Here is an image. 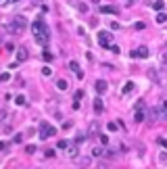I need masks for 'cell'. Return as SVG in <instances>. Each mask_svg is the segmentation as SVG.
<instances>
[{
    "label": "cell",
    "instance_id": "obj_25",
    "mask_svg": "<svg viewBox=\"0 0 167 169\" xmlns=\"http://www.w3.org/2000/svg\"><path fill=\"white\" fill-rule=\"evenodd\" d=\"M42 56H44V61H52V52H48V50H44Z\"/></svg>",
    "mask_w": 167,
    "mask_h": 169
},
{
    "label": "cell",
    "instance_id": "obj_35",
    "mask_svg": "<svg viewBox=\"0 0 167 169\" xmlns=\"http://www.w3.org/2000/svg\"><path fill=\"white\" fill-rule=\"evenodd\" d=\"M96 169H107V163H98V167Z\"/></svg>",
    "mask_w": 167,
    "mask_h": 169
},
{
    "label": "cell",
    "instance_id": "obj_40",
    "mask_svg": "<svg viewBox=\"0 0 167 169\" xmlns=\"http://www.w3.org/2000/svg\"><path fill=\"white\" fill-rule=\"evenodd\" d=\"M0 44H2V38H0Z\"/></svg>",
    "mask_w": 167,
    "mask_h": 169
},
{
    "label": "cell",
    "instance_id": "obj_16",
    "mask_svg": "<svg viewBox=\"0 0 167 169\" xmlns=\"http://www.w3.org/2000/svg\"><path fill=\"white\" fill-rule=\"evenodd\" d=\"M71 2H73V4L82 11V13H86V11H88V6H86V4H82V2H77V0H71Z\"/></svg>",
    "mask_w": 167,
    "mask_h": 169
},
{
    "label": "cell",
    "instance_id": "obj_7",
    "mask_svg": "<svg viewBox=\"0 0 167 169\" xmlns=\"http://www.w3.org/2000/svg\"><path fill=\"white\" fill-rule=\"evenodd\" d=\"M27 56H29L27 48H19V50H17V63H23V61H27Z\"/></svg>",
    "mask_w": 167,
    "mask_h": 169
},
{
    "label": "cell",
    "instance_id": "obj_32",
    "mask_svg": "<svg viewBox=\"0 0 167 169\" xmlns=\"http://www.w3.org/2000/svg\"><path fill=\"white\" fill-rule=\"evenodd\" d=\"M82 96H84V92H82V90H77V92H75V100H80Z\"/></svg>",
    "mask_w": 167,
    "mask_h": 169
},
{
    "label": "cell",
    "instance_id": "obj_12",
    "mask_svg": "<svg viewBox=\"0 0 167 169\" xmlns=\"http://www.w3.org/2000/svg\"><path fill=\"white\" fill-rule=\"evenodd\" d=\"M94 111H96L98 115L105 111V104H102V100H100V98H96V100H94Z\"/></svg>",
    "mask_w": 167,
    "mask_h": 169
},
{
    "label": "cell",
    "instance_id": "obj_38",
    "mask_svg": "<svg viewBox=\"0 0 167 169\" xmlns=\"http://www.w3.org/2000/svg\"><path fill=\"white\" fill-rule=\"evenodd\" d=\"M92 2H94V4H98V2H100V0H92Z\"/></svg>",
    "mask_w": 167,
    "mask_h": 169
},
{
    "label": "cell",
    "instance_id": "obj_23",
    "mask_svg": "<svg viewBox=\"0 0 167 169\" xmlns=\"http://www.w3.org/2000/svg\"><path fill=\"white\" fill-rule=\"evenodd\" d=\"M25 152H27V155H34V152H36V146H34V144L25 146Z\"/></svg>",
    "mask_w": 167,
    "mask_h": 169
},
{
    "label": "cell",
    "instance_id": "obj_10",
    "mask_svg": "<svg viewBox=\"0 0 167 169\" xmlns=\"http://www.w3.org/2000/svg\"><path fill=\"white\" fill-rule=\"evenodd\" d=\"M69 69H71V71H73V73H75V75H77V77H80V80H82V77H84L82 69H80V65H77V63H75V61H71V63H69Z\"/></svg>",
    "mask_w": 167,
    "mask_h": 169
},
{
    "label": "cell",
    "instance_id": "obj_11",
    "mask_svg": "<svg viewBox=\"0 0 167 169\" xmlns=\"http://www.w3.org/2000/svg\"><path fill=\"white\" fill-rule=\"evenodd\" d=\"M155 19H157V23H159V25H163V23H167V13H163V11H159Z\"/></svg>",
    "mask_w": 167,
    "mask_h": 169
},
{
    "label": "cell",
    "instance_id": "obj_26",
    "mask_svg": "<svg viewBox=\"0 0 167 169\" xmlns=\"http://www.w3.org/2000/svg\"><path fill=\"white\" fill-rule=\"evenodd\" d=\"M50 73H52V69H50V67H44V69H42V75H46V77H48Z\"/></svg>",
    "mask_w": 167,
    "mask_h": 169
},
{
    "label": "cell",
    "instance_id": "obj_2",
    "mask_svg": "<svg viewBox=\"0 0 167 169\" xmlns=\"http://www.w3.org/2000/svg\"><path fill=\"white\" fill-rule=\"evenodd\" d=\"M25 25H27V19L19 15V17H15V21H13V23H8V25H6V29H8L11 34H21V32L25 29Z\"/></svg>",
    "mask_w": 167,
    "mask_h": 169
},
{
    "label": "cell",
    "instance_id": "obj_6",
    "mask_svg": "<svg viewBox=\"0 0 167 169\" xmlns=\"http://www.w3.org/2000/svg\"><path fill=\"white\" fill-rule=\"evenodd\" d=\"M148 56V48L146 46H140L136 50H132V59H146Z\"/></svg>",
    "mask_w": 167,
    "mask_h": 169
},
{
    "label": "cell",
    "instance_id": "obj_30",
    "mask_svg": "<svg viewBox=\"0 0 167 169\" xmlns=\"http://www.w3.org/2000/svg\"><path fill=\"white\" fill-rule=\"evenodd\" d=\"M111 52H119V46H115V44H111V48H109Z\"/></svg>",
    "mask_w": 167,
    "mask_h": 169
},
{
    "label": "cell",
    "instance_id": "obj_3",
    "mask_svg": "<svg viewBox=\"0 0 167 169\" xmlns=\"http://www.w3.org/2000/svg\"><path fill=\"white\" fill-rule=\"evenodd\" d=\"M54 134H56V129L50 125V123H46V121L40 123V138L42 140H46V138H50V136H54Z\"/></svg>",
    "mask_w": 167,
    "mask_h": 169
},
{
    "label": "cell",
    "instance_id": "obj_8",
    "mask_svg": "<svg viewBox=\"0 0 167 169\" xmlns=\"http://www.w3.org/2000/svg\"><path fill=\"white\" fill-rule=\"evenodd\" d=\"M94 88H96V92H98V94H105L109 86H107V82H105V80H98V82L94 84Z\"/></svg>",
    "mask_w": 167,
    "mask_h": 169
},
{
    "label": "cell",
    "instance_id": "obj_9",
    "mask_svg": "<svg viewBox=\"0 0 167 169\" xmlns=\"http://www.w3.org/2000/svg\"><path fill=\"white\" fill-rule=\"evenodd\" d=\"M100 13H105V15H119V8L117 6H100Z\"/></svg>",
    "mask_w": 167,
    "mask_h": 169
},
{
    "label": "cell",
    "instance_id": "obj_15",
    "mask_svg": "<svg viewBox=\"0 0 167 169\" xmlns=\"http://www.w3.org/2000/svg\"><path fill=\"white\" fill-rule=\"evenodd\" d=\"M25 102H27V98H25V96H17V98H15V104H19V107H23Z\"/></svg>",
    "mask_w": 167,
    "mask_h": 169
},
{
    "label": "cell",
    "instance_id": "obj_20",
    "mask_svg": "<svg viewBox=\"0 0 167 169\" xmlns=\"http://www.w3.org/2000/svg\"><path fill=\"white\" fill-rule=\"evenodd\" d=\"M67 155H69V157H77V148H75V146H69Z\"/></svg>",
    "mask_w": 167,
    "mask_h": 169
},
{
    "label": "cell",
    "instance_id": "obj_36",
    "mask_svg": "<svg viewBox=\"0 0 167 169\" xmlns=\"http://www.w3.org/2000/svg\"><path fill=\"white\" fill-rule=\"evenodd\" d=\"M134 2H136V0H125V6H132Z\"/></svg>",
    "mask_w": 167,
    "mask_h": 169
},
{
    "label": "cell",
    "instance_id": "obj_19",
    "mask_svg": "<svg viewBox=\"0 0 167 169\" xmlns=\"http://www.w3.org/2000/svg\"><path fill=\"white\" fill-rule=\"evenodd\" d=\"M153 6H155L157 11H163V6H165V4H163V0H157V2H153Z\"/></svg>",
    "mask_w": 167,
    "mask_h": 169
},
{
    "label": "cell",
    "instance_id": "obj_39",
    "mask_svg": "<svg viewBox=\"0 0 167 169\" xmlns=\"http://www.w3.org/2000/svg\"><path fill=\"white\" fill-rule=\"evenodd\" d=\"M11 2H19V0H11Z\"/></svg>",
    "mask_w": 167,
    "mask_h": 169
},
{
    "label": "cell",
    "instance_id": "obj_4",
    "mask_svg": "<svg viewBox=\"0 0 167 169\" xmlns=\"http://www.w3.org/2000/svg\"><path fill=\"white\" fill-rule=\"evenodd\" d=\"M111 42H113V34H109V32H100L98 34V44L102 48H111Z\"/></svg>",
    "mask_w": 167,
    "mask_h": 169
},
{
    "label": "cell",
    "instance_id": "obj_5",
    "mask_svg": "<svg viewBox=\"0 0 167 169\" xmlns=\"http://www.w3.org/2000/svg\"><path fill=\"white\" fill-rule=\"evenodd\" d=\"M144 109H146V107H144V102L140 100V102L136 104V113H134V121H136V123H142V121H144V117H146V115H144Z\"/></svg>",
    "mask_w": 167,
    "mask_h": 169
},
{
    "label": "cell",
    "instance_id": "obj_17",
    "mask_svg": "<svg viewBox=\"0 0 167 169\" xmlns=\"http://www.w3.org/2000/svg\"><path fill=\"white\" fill-rule=\"evenodd\" d=\"M102 152H105V150H102L100 146H96V148H92V155H94V157H102Z\"/></svg>",
    "mask_w": 167,
    "mask_h": 169
},
{
    "label": "cell",
    "instance_id": "obj_27",
    "mask_svg": "<svg viewBox=\"0 0 167 169\" xmlns=\"http://www.w3.org/2000/svg\"><path fill=\"white\" fill-rule=\"evenodd\" d=\"M96 131H98V123H92L90 125V134H96Z\"/></svg>",
    "mask_w": 167,
    "mask_h": 169
},
{
    "label": "cell",
    "instance_id": "obj_34",
    "mask_svg": "<svg viewBox=\"0 0 167 169\" xmlns=\"http://www.w3.org/2000/svg\"><path fill=\"white\" fill-rule=\"evenodd\" d=\"M159 144H161V146H165V148H167V140H163V138L159 140Z\"/></svg>",
    "mask_w": 167,
    "mask_h": 169
},
{
    "label": "cell",
    "instance_id": "obj_33",
    "mask_svg": "<svg viewBox=\"0 0 167 169\" xmlns=\"http://www.w3.org/2000/svg\"><path fill=\"white\" fill-rule=\"evenodd\" d=\"M2 150H6V142H0V152Z\"/></svg>",
    "mask_w": 167,
    "mask_h": 169
},
{
    "label": "cell",
    "instance_id": "obj_37",
    "mask_svg": "<svg viewBox=\"0 0 167 169\" xmlns=\"http://www.w3.org/2000/svg\"><path fill=\"white\" fill-rule=\"evenodd\" d=\"M8 2H11V0H0V4H8Z\"/></svg>",
    "mask_w": 167,
    "mask_h": 169
},
{
    "label": "cell",
    "instance_id": "obj_1",
    "mask_svg": "<svg viewBox=\"0 0 167 169\" xmlns=\"http://www.w3.org/2000/svg\"><path fill=\"white\" fill-rule=\"evenodd\" d=\"M32 32H34V38H36L38 44H42V46L48 44V27H46L44 19H38V21L32 25Z\"/></svg>",
    "mask_w": 167,
    "mask_h": 169
},
{
    "label": "cell",
    "instance_id": "obj_22",
    "mask_svg": "<svg viewBox=\"0 0 167 169\" xmlns=\"http://www.w3.org/2000/svg\"><path fill=\"white\" fill-rule=\"evenodd\" d=\"M56 146H59V148H69V142H67V140H59Z\"/></svg>",
    "mask_w": 167,
    "mask_h": 169
},
{
    "label": "cell",
    "instance_id": "obj_24",
    "mask_svg": "<svg viewBox=\"0 0 167 169\" xmlns=\"http://www.w3.org/2000/svg\"><path fill=\"white\" fill-rule=\"evenodd\" d=\"M11 80V73H0V84L2 82H8Z\"/></svg>",
    "mask_w": 167,
    "mask_h": 169
},
{
    "label": "cell",
    "instance_id": "obj_21",
    "mask_svg": "<svg viewBox=\"0 0 167 169\" xmlns=\"http://www.w3.org/2000/svg\"><path fill=\"white\" fill-rule=\"evenodd\" d=\"M109 131H117V127H119V123H115V121H111V123H109Z\"/></svg>",
    "mask_w": 167,
    "mask_h": 169
},
{
    "label": "cell",
    "instance_id": "obj_13",
    "mask_svg": "<svg viewBox=\"0 0 167 169\" xmlns=\"http://www.w3.org/2000/svg\"><path fill=\"white\" fill-rule=\"evenodd\" d=\"M134 90V82H125V86L121 88V94H129Z\"/></svg>",
    "mask_w": 167,
    "mask_h": 169
},
{
    "label": "cell",
    "instance_id": "obj_29",
    "mask_svg": "<svg viewBox=\"0 0 167 169\" xmlns=\"http://www.w3.org/2000/svg\"><path fill=\"white\" fill-rule=\"evenodd\" d=\"M100 142H102V144H109V138H107L105 134H100Z\"/></svg>",
    "mask_w": 167,
    "mask_h": 169
},
{
    "label": "cell",
    "instance_id": "obj_31",
    "mask_svg": "<svg viewBox=\"0 0 167 169\" xmlns=\"http://www.w3.org/2000/svg\"><path fill=\"white\" fill-rule=\"evenodd\" d=\"M13 140H15V142H17V144H19V142H21V140H23V136H21V134H17V136H15V138H13Z\"/></svg>",
    "mask_w": 167,
    "mask_h": 169
},
{
    "label": "cell",
    "instance_id": "obj_18",
    "mask_svg": "<svg viewBox=\"0 0 167 169\" xmlns=\"http://www.w3.org/2000/svg\"><path fill=\"white\" fill-rule=\"evenodd\" d=\"M161 67H167V50L161 52Z\"/></svg>",
    "mask_w": 167,
    "mask_h": 169
},
{
    "label": "cell",
    "instance_id": "obj_28",
    "mask_svg": "<svg viewBox=\"0 0 167 169\" xmlns=\"http://www.w3.org/2000/svg\"><path fill=\"white\" fill-rule=\"evenodd\" d=\"M134 27H136V29H138V32H140V29H144V27H146V25H144V23H142V21H140V23H136V25H134Z\"/></svg>",
    "mask_w": 167,
    "mask_h": 169
},
{
    "label": "cell",
    "instance_id": "obj_14",
    "mask_svg": "<svg viewBox=\"0 0 167 169\" xmlns=\"http://www.w3.org/2000/svg\"><path fill=\"white\" fill-rule=\"evenodd\" d=\"M67 80H59V82H56V88H59V90H67Z\"/></svg>",
    "mask_w": 167,
    "mask_h": 169
}]
</instances>
